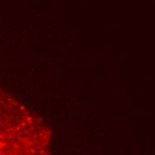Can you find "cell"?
<instances>
[{
	"instance_id": "1",
	"label": "cell",
	"mask_w": 155,
	"mask_h": 155,
	"mask_svg": "<svg viewBox=\"0 0 155 155\" xmlns=\"http://www.w3.org/2000/svg\"><path fill=\"white\" fill-rule=\"evenodd\" d=\"M42 121L0 88V155H48Z\"/></svg>"
}]
</instances>
